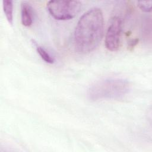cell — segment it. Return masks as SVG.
Instances as JSON below:
<instances>
[{"label":"cell","mask_w":152,"mask_h":152,"mask_svg":"<svg viewBox=\"0 0 152 152\" xmlns=\"http://www.w3.org/2000/svg\"><path fill=\"white\" fill-rule=\"evenodd\" d=\"M130 85L128 80L119 78L102 80L92 84L87 90V97L91 101L118 99L125 96Z\"/></svg>","instance_id":"2"},{"label":"cell","mask_w":152,"mask_h":152,"mask_svg":"<svg viewBox=\"0 0 152 152\" xmlns=\"http://www.w3.org/2000/svg\"><path fill=\"white\" fill-rule=\"evenodd\" d=\"M138 39H134L129 40L128 42V48L129 50H132L138 43Z\"/></svg>","instance_id":"9"},{"label":"cell","mask_w":152,"mask_h":152,"mask_svg":"<svg viewBox=\"0 0 152 152\" xmlns=\"http://www.w3.org/2000/svg\"><path fill=\"white\" fill-rule=\"evenodd\" d=\"M81 2L79 1H50L47 8L50 15L58 20L73 18L79 12Z\"/></svg>","instance_id":"3"},{"label":"cell","mask_w":152,"mask_h":152,"mask_svg":"<svg viewBox=\"0 0 152 152\" xmlns=\"http://www.w3.org/2000/svg\"><path fill=\"white\" fill-rule=\"evenodd\" d=\"M21 20L23 26L30 27L33 23V10L30 5L25 1L21 4Z\"/></svg>","instance_id":"5"},{"label":"cell","mask_w":152,"mask_h":152,"mask_svg":"<svg viewBox=\"0 0 152 152\" xmlns=\"http://www.w3.org/2000/svg\"><path fill=\"white\" fill-rule=\"evenodd\" d=\"M36 50L42 59L48 64H53L55 61L53 58L42 46L36 45Z\"/></svg>","instance_id":"7"},{"label":"cell","mask_w":152,"mask_h":152,"mask_svg":"<svg viewBox=\"0 0 152 152\" xmlns=\"http://www.w3.org/2000/svg\"><path fill=\"white\" fill-rule=\"evenodd\" d=\"M2 7L4 14L8 22L10 24L13 23V2L11 0H4L2 1Z\"/></svg>","instance_id":"6"},{"label":"cell","mask_w":152,"mask_h":152,"mask_svg":"<svg viewBox=\"0 0 152 152\" xmlns=\"http://www.w3.org/2000/svg\"><path fill=\"white\" fill-rule=\"evenodd\" d=\"M122 31V20L118 16L112 17L105 35V46L112 52L117 51L121 46Z\"/></svg>","instance_id":"4"},{"label":"cell","mask_w":152,"mask_h":152,"mask_svg":"<svg viewBox=\"0 0 152 152\" xmlns=\"http://www.w3.org/2000/svg\"><path fill=\"white\" fill-rule=\"evenodd\" d=\"M151 1H141L138 2V7L144 12H150L151 11Z\"/></svg>","instance_id":"8"},{"label":"cell","mask_w":152,"mask_h":152,"mask_svg":"<svg viewBox=\"0 0 152 152\" xmlns=\"http://www.w3.org/2000/svg\"><path fill=\"white\" fill-rule=\"evenodd\" d=\"M104 31L103 12L98 8H93L79 19L74 33V45L81 53L93 51L100 44Z\"/></svg>","instance_id":"1"}]
</instances>
